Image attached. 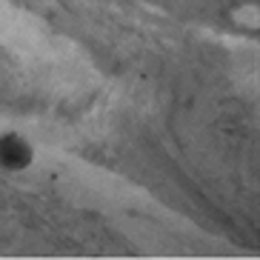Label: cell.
Listing matches in <instances>:
<instances>
[{
	"label": "cell",
	"mask_w": 260,
	"mask_h": 260,
	"mask_svg": "<svg viewBox=\"0 0 260 260\" xmlns=\"http://www.w3.org/2000/svg\"><path fill=\"white\" fill-rule=\"evenodd\" d=\"M0 160L6 166H23L29 160V146L20 138H6L0 140Z\"/></svg>",
	"instance_id": "1"
}]
</instances>
